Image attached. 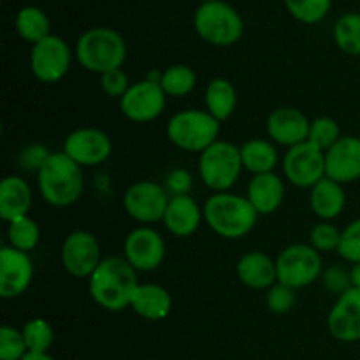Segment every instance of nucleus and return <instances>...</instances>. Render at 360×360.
I'll return each mask as SVG.
<instances>
[{"label":"nucleus","instance_id":"1","mask_svg":"<svg viewBox=\"0 0 360 360\" xmlns=\"http://www.w3.org/2000/svg\"><path fill=\"white\" fill-rule=\"evenodd\" d=\"M137 287V271L125 257L102 259L94 274L88 278L91 299L111 313H120L129 308Z\"/></svg>","mask_w":360,"mask_h":360},{"label":"nucleus","instance_id":"2","mask_svg":"<svg viewBox=\"0 0 360 360\" xmlns=\"http://www.w3.org/2000/svg\"><path fill=\"white\" fill-rule=\"evenodd\" d=\"M37 186L42 199L51 206H70L83 195V167L63 151L49 153L37 169Z\"/></svg>","mask_w":360,"mask_h":360},{"label":"nucleus","instance_id":"3","mask_svg":"<svg viewBox=\"0 0 360 360\" xmlns=\"http://www.w3.org/2000/svg\"><path fill=\"white\" fill-rule=\"evenodd\" d=\"M204 221L225 239H241L253 231L259 213L248 197L231 192L213 193L204 204Z\"/></svg>","mask_w":360,"mask_h":360},{"label":"nucleus","instance_id":"4","mask_svg":"<svg viewBox=\"0 0 360 360\" xmlns=\"http://www.w3.org/2000/svg\"><path fill=\"white\" fill-rule=\"evenodd\" d=\"M76 58L81 67L102 76L109 70L122 69L127 60V44L112 28L95 27L77 39Z\"/></svg>","mask_w":360,"mask_h":360},{"label":"nucleus","instance_id":"5","mask_svg":"<svg viewBox=\"0 0 360 360\" xmlns=\"http://www.w3.org/2000/svg\"><path fill=\"white\" fill-rule=\"evenodd\" d=\"M220 122L202 109L179 111L169 120L167 137L176 148L188 153H202L218 141Z\"/></svg>","mask_w":360,"mask_h":360},{"label":"nucleus","instance_id":"6","mask_svg":"<svg viewBox=\"0 0 360 360\" xmlns=\"http://www.w3.org/2000/svg\"><path fill=\"white\" fill-rule=\"evenodd\" d=\"M193 27L204 42L220 48L236 44L245 30L241 14L221 0L199 6L193 16Z\"/></svg>","mask_w":360,"mask_h":360},{"label":"nucleus","instance_id":"7","mask_svg":"<svg viewBox=\"0 0 360 360\" xmlns=\"http://www.w3.org/2000/svg\"><path fill=\"white\" fill-rule=\"evenodd\" d=\"M241 150L229 141L211 144L199 157V174L204 185L214 193L229 192L243 172Z\"/></svg>","mask_w":360,"mask_h":360},{"label":"nucleus","instance_id":"8","mask_svg":"<svg viewBox=\"0 0 360 360\" xmlns=\"http://www.w3.org/2000/svg\"><path fill=\"white\" fill-rule=\"evenodd\" d=\"M322 271V257L311 245H290L281 250L276 259L278 283L287 285L294 290L315 283Z\"/></svg>","mask_w":360,"mask_h":360},{"label":"nucleus","instance_id":"9","mask_svg":"<svg viewBox=\"0 0 360 360\" xmlns=\"http://www.w3.org/2000/svg\"><path fill=\"white\" fill-rule=\"evenodd\" d=\"M70 63H72V53L69 44L58 35H48L32 48L30 69L35 79L41 83H58L69 72Z\"/></svg>","mask_w":360,"mask_h":360},{"label":"nucleus","instance_id":"10","mask_svg":"<svg viewBox=\"0 0 360 360\" xmlns=\"http://www.w3.org/2000/svg\"><path fill=\"white\" fill-rule=\"evenodd\" d=\"M169 192L155 181H137L123 193V207L132 220L139 224H155L164 220L169 206Z\"/></svg>","mask_w":360,"mask_h":360},{"label":"nucleus","instance_id":"11","mask_svg":"<svg viewBox=\"0 0 360 360\" xmlns=\"http://www.w3.org/2000/svg\"><path fill=\"white\" fill-rule=\"evenodd\" d=\"M283 174L299 188H313L326 178V151L309 141L288 148L283 157Z\"/></svg>","mask_w":360,"mask_h":360},{"label":"nucleus","instance_id":"12","mask_svg":"<svg viewBox=\"0 0 360 360\" xmlns=\"http://www.w3.org/2000/svg\"><path fill=\"white\" fill-rule=\"evenodd\" d=\"M63 153L72 158L81 167L101 165L111 157L112 141L104 130L95 127L76 129L63 141Z\"/></svg>","mask_w":360,"mask_h":360},{"label":"nucleus","instance_id":"13","mask_svg":"<svg viewBox=\"0 0 360 360\" xmlns=\"http://www.w3.org/2000/svg\"><path fill=\"white\" fill-rule=\"evenodd\" d=\"M165 91L158 83L143 79L132 83L120 98V111L125 118L136 123H148L157 120L165 109Z\"/></svg>","mask_w":360,"mask_h":360},{"label":"nucleus","instance_id":"14","mask_svg":"<svg viewBox=\"0 0 360 360\" xmlns=\"http://www.w3.org/2000/svg\"><path fill=\"white\" fill-rule=\"evenodd\" d=\"M101 262V245L91 232L74 231L67 236L62 245V264L70 276L90 278Z\"/></svg>","mask_w":360,"mask_h":360},{"label":"nucleus","instance_id":"15","mask_svg":"<svg viewBox=\"0 0 360 360\" xmlns=\"http://www.w3.org/2000/svg\"><path fill=\"white\" fill-rule=\"evenodd\" d=\"M123 253L137 273H151L164 262L165 241L155 229L137 227L125 238Z\"/></svg>","mask_w":360,"mask_h":360},{"label":"nucleus","instance_id":"16","mask_svg":"<svg viewBox=\"0 0 360 360\" xmlns=\"http://www.w3.org/2000/svg\"><path fill=\"white\" fill-rule=\"evenodd\" d=\"M34 280V264L28 253L13 246L0 250V297L16 299L27 292Z\"/></svg>","mask_w":360,"mask_h":360},{"label":"nucleus","instance_id":"17","mask_svg":"<svg viewBox=\"0 0 360 360\" xmlns=\"http://www.w3.org/2000/svg\"><path fill=\"white\" fill-rule=\"evenodd\" d=\"M309 129H311V122L308 120V116L301 109L290 108V105L274 109L267 116L266 122L269 139L287 148L306 143L309 139Z\"/></svg>","mask_w":360,"mask_h":360},{"label":"nucleus","instance_id":"18","mask_svg":"<svg viewBox=\"0 0 360 360\" xmlns=\"http://www.w3.org/2000/svg\"><path fill=\"white\" fill-rule=\"evenodd\" d=\"M326 176L340 185L360 179V137L341 136V139L326 151Z\"/></svg>","mask_w":360,"mask_h":360},{"label":"nucleus","instance_id":"19","mask_svg":"<svg viewBox=\"0 0 360 360\" xmlns=\"http://www.w3.org/2000/svg\"><path fill=\"white\" fill-rule=\"evenodd\" d=\"M327 327L338 341H360V288H348L338 297L327 319Z\"/></svg>","mask_w":360,"mask_h":360},{"label":"nucleus","instance_id":"20","mask_svg":"<svg viewBox=\"0 0 360 360\" xmlns=\"http://www.w3.org/2000/svg\"><path fill=\"white\" fill-rule=\"evenodd\" d=\"M204 220V210L190 195H172L164 214V227L176 238H188Z\"/></svg>","mask_w":360,"mask_h":360},{"label":"nucleus","instance_id":"21","mask_svg":"<svg viewBox=\"0 0 360 360\" xmlns=\"http://www.w3.org/2000/svg\"><path fill=\"white\" fill-rule=\"evenodd\" d=\"M236 273L241 283L253 290H267L278 281L276 260H273L264 252L245 253L238 260Z\"/></svg>","mask_w":360,"mask_h":360},{"label":"nucleus","instance_id":"22","mask_svg":"<svg viewBox=\"0 0 360 360\" xmlns=\"http://www.w3.org/2000/svg\"><path fill=\"white\" fill-rule=\"evenodd\" d=\"M246 197L259 214H273L285 199V185L276 172L253 176L246 188Z\"/></svg>","mask_w":360,"mask_h":360},{"label":"nucleus","instance_id":"23","mask_svg":"<svg viewBox=\"0 0 360 360\" xmlns=\"http://www.w3.org/2000/svg\"><path fill=\"white\" fill-rule=\"evenodd\" d=\"M30 207V185L20 176H6L0 183V218L9 224L21 217H28Z\"/></svg>","mask_w":360,"mask_h":360},{"label":"nucleus","instance_id":"24","mask_svg":"<svg viewBox=\"0 0 360 360\" xmlns=\"http://www.w3.org/2000/svg\"><path fill=\"white\" fill-rule=\"evenodd\" d=\"M130 308L144 320L158 322L169 316L172 309V297L167 288L157 283H139L134 292Z\"/></svg>","mask_w":360,"mask_h":360},{"label":"nucleus","instance_id":"25","mask_svg":"<svg viewBox=\"0 0 360 360\" xmlns=\"http://www.w3.org/2000/svg\"><path fill=\"white\" fill-rule=\"evenodd\" d=\"M347 204L343 185L333 181L330 178H323L316 183L309 193V206L313 213L322 221H330L340 217Z\"/></svg>","mask_w":360,"mask_h":360},{"label":"nucleus","instance_id":"26","mask_svg":"<svg viewBox=\"0 0 360 360\" xmlns=\"http://www.w3.org/2000/svg\"><path fill=\"white\" fill-rule=\"evenodd\" d=\"M204 102H206V111L221 123L234 115L238 105V91L231 81L225 77H217L206 86Z\"/></svg>","mask_w":360,"mask_h":360},{"label":"nucleus","instance_id":"27","mask_svg":"<svg viewBox=\"0 0 360 360\" xmlns=\"http://www.w3.org/2000/svg\"><path fill=\"white\" fill-rule=\"evenodd\" d=\"M239 150H241L243 167L253 176L274 172L280 160L276 148L267 139H250Z\"/></svg>","mask_w":360,"mask_h":360},{"label":"nucleus","instance_id":"28","mask_svg":"<svg viewBox=\"0 0 360 360\" xmlns=\"http://www.w3.org/2000/svg\"><path fill=\"white\" fill-rule=\"evenodd\" d=\"M16 32L23 41L30 42V44H37L42 39H46L49 34V18L42 9L35 6H27L18 13L16 21Z\"/></svg>","mask_w":360,"mask_h":360},{"label":"nucleus","instance_id":"29","mask_svg":"<svg viewBox=\"0 0 360 360\" xmlns=\"http://www.w3.org/2000/svg\"><path fill=\"white\" fill-rule=\"evenodd\" d=\"M197 84V74L192 67L183 65H171L165 70H162L160 86L169 97H185L192 94Z\"/></svg>","mask_w":360,"mask_h":360},{"label":"nucleus","instance_id":"30","mask_svg":"<svg viewBox=\"0 0 360 360\" xmlns=\"http://www.w3.org/2000/svg\"><path fill=\"white\" fill-rule=\"evenodd\" d=\"M338 48L352 56H360V13H347L334 25Z\"/></svg>","mask_w":360,"mask_h":360},{"label":"nucleus","instance_id":"31","mask_svg":"<svg viewBox=\"0 0 360 360\" xmlns=\"http://www.w3.org/2000/svg\"><path fill=\"white\" fill-rule=\"evenodd\" d=\"M7 239H9V246L28 253L41 241V229H39L37 221L32 220L30 217H21L18 220L9 221Z\"/></svg>","mask_w":360,"mask_h":360},{"label":"nucleus","instance_id":"32","mask_svg":"<svg viewBox=\"0 0 360 360\" xmlns=\"http://www.w3.org/2000/svg\"><path fill=\"white\" fill-rule=\"evenodd\" d=\"M287 9L297 21L313 25L329 14L333 0H285Z\"/></svg>","mask_w":360,"mask_h":360},{"label":"nucleus","instance_id":"33","mask_svg":"<svg viewBox=\"0 0 360 360\" xmlns=\"http://www.w3.org/2000/svg\"><path fill=\"white\" fill-rule=\"evenodd\" d=\"M30 354H46L53 343V329L44 319H32L21 329Z\"/></svg>","mask_w":360,"mask_h":360},{"label":"nucleus","instance_id":"34","mask_svg":"<svg viewBox=\"0 0 360 360\" xmlns=\"http://www.w3.org/2000/svg\"><path fill=\"white\" fill-rule=\"evenodd\" d=\"M340 139L341 130L336 120L329 118V116H320V118L313 120L311 129H309V143L319 146L322 151H327Z\"/></svg>","mask_w":360,"mask_h":360},{"label":"nucleus","instance_id":"35","mask_svg":"<svg viewBox=\"0 0 360 360\" xmlns=\"http://www.w3.org/2000/svg\"><path fill=\"white\" fill-rule=\"evenodd\" d=\"M341 234L343 231L336 227L330 221H322L316 224L309 232V245L316 250V252H338L341 243Z\"/></svg>","mask_w":360,"mask_h":360},{"label":"nucleus","instance_id":"36","mask_svg":"<svg viewBox=\"0 0 360 360\" xmlns=\"http://www.w3.org/2000/svg\"><path fill=\"white\" fill-rule=\"evenodd\" d=\"M28 354L23 333L14 327L0 329V360H21Z\"/></svg>","mask_w":360,"mask_h":360},{"label":"nucleus","instance_id":"37","mask_svg":"<svg viewBox=\"0 0 360 360\" xmlns=\"http://www.w3.org/2000/svg\"><path fill=\"white\" fill-rule=\"evenodd\" d=\"M295 301H297V297H295V290L294 288L287 287V285L278 283L276 281L273 287L267 288L266 304L271 313L285 315V313H288L292 308H294Z\"/></svg>","mask_w":360,"mask_h":360},{"label":"nucleus","instance_id":"38","mask_svg":"<svg viewBox=\"0 0 360 360\" xmlns=\"http://www.w3.org/2000/svg\"><path fill=\"white\" fill-rule=\"evenodd\" d=\"M338 253L347 262L360 264V218L352 221L343 231Z\"/></svg>","mask_w":360,"mask_h":360},{"label":"nucleus","instance_id":"39","mask_svg":"<svg viewBox=\"0 0 360 360\" xmlns=\"http://www.w3.org/2000/svg\"><path fill=\"white\" fill-rule=\"evenodd\" d=\"M129 76H127V72L123 69L109 70V72L101 76V88L109 97L122 98L125 95V91L129 90Z\"/></svg>","mask_w":360,"mask_h":360},{"label":"nucleus","instance_id":"40","mask_svg":"<svg viewBox=\"0 0 360 360\" xmlns=\"http://www.w3.org/2000/svg\"><path fill=\"white\" fill-rule=\"evenodd\" d=\"M323 285L327 287V290L334 292V294H345L348 288H352L350 273L341 267H329L327 271H323Z\"/></svg>","mask_w":360,"mask_h":360},{"label":"nucleus","instance_id":"41","mask_svg":"<svg viewBox=\"0 0 360 360\" xmlns=\"http://www.w3.org/2000/svg\"><path fill=\"white\" fill-rule=\"evenodd\" d=\"M192 186V176L185 169H176L169 172L167 176V192L172 195H188V190Z\"/></svg>","mask_w":360,"mask_h":360},{"label":"nucleus","instance_id":"42","mask_svg":"<svg viewBox=\"0 0 360 360\" xmlns=\"http://www.w3.org/2000/svg\"><path fill=\"white\" fill-rule=\"evenodd\" d=\"M350 280H352V287L360 288V264H354L350 271Z\"/></svg>","mask_w":360,"mask_h":360},{"label":"nucleus","instance_id":"43","mask_svg":"<svg viewBox=\"0 0 360 360\" xmlns=\"http://www.w3.org/2000/svg\"><path fill=\"white\" fill-rule=\"evenodd\" d=\"M21 360H55V359L49 357L48 354H30V352H28V354Z\"/></svg>","mask_w":360,"mask_h":360},{"label":"nucleus","instance_id":"44","mask_svg":"<svg viewBox=\"0 0 360 360\" xmlns=\"http://www.w3.org/2000/svg\"><path fill=\"white\" fill-rule=\"evenodd\" d=\"M204 2H214V0H204Z\"/></svg>","mask_w":360,"mask_h":360}]
</instances>
